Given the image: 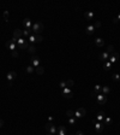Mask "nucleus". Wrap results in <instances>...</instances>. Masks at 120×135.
I'll return each instance as SVG.
<instances>
[{"label":"nucleus","mask_w":120,"mask_h":135,"mask_svg":"<svg viewBox=\"0 0 120 135\" xmlns=\"http://www.w3.org/2000/svg\"><path fill=\"white\" fill-rule=\"evenodd\" d=\"M106 52H108L109 54L113 53V52H114V46H113V45H109V46L107 47V51H106Z\"/></svg>","instance_id":"473e14b6"},{"label":"nucleus","mask_w":120,"mask_h":135,"mask_svg":"<svg viewBox=\"0 0 120 135\" xmlns=\"http://www.w3.org/2000/svg\"><path fill=\"white\" fill-rule=\"evenodd\" d=\"M3 124H4V121H3L1 118H0V127H3Z\"/></svg>","instance_id":"79ce46f5"},{"label":"nucleus","mask_w":120,"mask_h":135,"mask_svg":"<svg viewBox=\"0 0 120 135\" xmlns=\"http://www.w3.org/2000/svg\"><path fill=\"white\" fill-rule=\"evenodd\" d=\"M94 31H95L94 25H88V27H87V29H85V33H87L88 35H92V34H94Z\"/></svg>","instance_id":"a211bd4d"},{"label":"nucleus","mask_w":120,"mask_h":135,"mask_svg":"<svg viewBox=\"0 0 120 135\" xmlns=\"http://www.w3.org/2000/svg\"><path fill=\"white\" fill-rule=\"evenodd\" d=\"M45 128H46L47 133H49V134H53V135H54V134L56 133V128H55V125H54L52 122H48Z\"/></svg>","instance_id":"20e7f679"},{"label":"nucleus","mask_w":120,"mask_h":135,"mask_svg":"<svg viewBox=\"0 0 120 135\" xmlns=\"http://www.w3.org/2000/svg\"><path fill=\"white\" fill-rule=\"evenodd\" d=\"M92 25H94V28H95V29H97V28L101 27V22H100V21H95V23H94Z\"/></svg>","instance_id":"72a5a7b5"},{"label":"nucleus","mask_w":120,"mask_h":135,"mask_svg":"<svg viewBox=\"0 0 120 135\" xmlns=\"http://www.w3.org/2000/svg\"><path fill=\"white\" fill-rule=\"evenodd\" d=\"M105 117H106V116H105V112H103V111H100V112L97 113V116H96V120H97L98 122H101V121L105 120Z\"/></svg>","instance_id":"f3484780"},{"label":"nucleus","mask_w":120,"mask_h":135,"mask_svg":"<svg viewBox=\"0 0 120 135\" xmlns=\"http://www.w3.org/2000/svg\"><path fill=\"white\" fill-rule=\"evenodd\" d=\"M47 135H53V134H49V133H48V134H47Z\"/></svg>","instance_id":"a18cd8bd"},{"label":"nucleus","mask_w":120,"mask_h":135,"mask_svg":"<svg viewBox=\"0 0 120 135\" xmlns=\"http://www.w3.org/2000/svg\"><path fill=\"white\" fill-rule=\"evenodd\" d=\"M61 95L64 96V98H66V99H71L72 96H73V93H72V90L70 89V88H64L63 89V92H61Z\"/></svg>","instance_id":"39448f33"},{"label":"nucleus","mask_w":120,"mask_h":135,"mask_svg":"<svg viewBox=\"0 0 120 135\" xmlns=\"http://www.w3.org/2000/svg\"><path fill=\"white\" fill-rule=\"evenodd\" d=\"M31 65H32L34 68L40 66V57H37V55L31 57Z\"/></svg>","instance_id":"6e6552de"},{"label":"nucleus","mask_w":120,"mask_h":135,"mask_svg":"<svg viewBox=\"0 0 120 135\" xmlns=\"http://www.w3.org/2000/svg\"><path fill=\"white\" fill-rule=\"evenodd\" d=\"M25 70H27V72H28V74H32L35 69H34V66H32V65H29V66H27V69H25Z\"/></svg>","instance_id":"c85d7f7f"},{"label":"nucleus","mask_w":120,"mask_h":135,"mask_svg":"<svg viewBox=\"0 0 120 135\" xmlns=\"http://www.w3.org/2000/svg\"><path fill=\"white\" fill-rule=\"evenodd\" d=\"M111 69H112V63H111L109 60L105 62V63H103V70L108 71V70H111Z\"/></svg>","instance_id":"6ab92c4d"},{"label":"nucleus","mask_w":120,"mask_h":135,"mask_svg":"<svg viewBox=\"0 0 120 135\" xmlns=\"http://www.w3.org/2000/svg\"><path fill=\"white\" fill-rule=\"evenodd\" d=\"M95 45H96L97 47H103V46H105L103 39H101V37H96V39H95Z\"/></svg>","instance_id":"4468645a"},{"label":"nucleus","mask_w":120,"mask_h":135,"mask_svg":"<svg viewBox=\"0 0 120 135\" xmlns=\"http://www.w3.org/2000/svg\"><path fill=\"white\" fill-rule=\"evenodd\" d=\"M35 71H36L37 75H42V74H45V68H42V66H37V68H35Z\"/></svg>","instance_id":"aec40b11"},{"label":"nucleus","mask_w":120,"mask_h":135,"mask_svg":"<svg viewBox=\"0 0 120 135\" xmlns=\"http://www.w3.org/2000/svg\"><path fill=\"white\" fill-rule=\"evenodd\" d=\"M109 57H111V54L108 53V52H102L101 54H100V59H101L102 62H107L108 59H109Z\"/></svg>","instance_id":"9d476101"},{"label":"nucleus","mask_w":120,"mask_h":135,"mask_svg":"<svg viewBox=\"0 0 120 135\" xmlns=\"http://www.w3.org/2000/svg\"><path fill=\"white\" fill-rule=\"evenodd\" d=\"M96 99H97L98 104L106 105V103H107V95H105V94H98V95L96 96Z\"/></svg>","instance_id":"423d86ee"},{"label":"nucleus","mask_w":120,"mask_h":135,"mask_svg":"<svg viewBox=\"0 0 120 135\" xmlns=\"http://www.w3.org/2000/svg\"><path fill=\"white\" fill-rule=\"evenodd\" d=\"M70 135H76V134H70Z\"/></svg>","instance_id":"49530a36"},{"label":"nucleus","mask_w":120,"mask_h":135,"mask_svg":"<svg viewBox=\"0 0 120 135\" xmlns=\"http://www.w3.org/2000/svg\"><path fill=\"white\" fill-rule=\"evenodd\" d=\"M113 81L120 82V75H119V74H114V75H113Z\"/></svg>","instance_id":"bb28decb"},{"label":"nucleus","mask_w":120,"mask_h":135,"mask_svg":"<svg viewBox=\"0 0 120 135\" xmlns=\"http://www.w3.org/2000/svg\"><path fill=\"white\" fill-rule=\"evenodd\" d=\"M35 40H36V42H41L43 40V37L40 35V34H37V35H35Z\"/></svg>","instance_id":"7c9ffc66"},{"label":"nucleus","mask_w":120,"mask_h":135,"mask_svg":"<svg viewBox=\"0 0 120 135\" xmlns=\"http://www.w3.org/2000/svg\"><path fill=\"white\" fill-rule=\"evenodd\" d=\"M84 17H85V19H88V21H92V19L95 18V13L92 11H87V12H84Z\"/></svg>","instance_id":"1a4fd4ad"},{"label":"nucleus","mask_w":120,"mask_h":135,"mask_svg":"<svg viewBox=\"0 0 120 135\" xmlns=\"http://www.w3.org/2000/svg\"><path fill=\"white\" fill-rule=\"evenodd\" d=\"M103 128H105V124H103V123H101V122H95V131H96L97 134L102 133V131H103Z\"/></svg>","instance_id":"0eeeda50"},{"label":"nucleus","mask_w":120,"mask_h":135,"mask_svg":"<svg viewBox=\"0 0 120 135\" xmlns=\"http://www.w3.org/2000/svg\"><path fill=\"white\" fill-rule=\"evenodd\" d=\"M101 89H102V87L100 86V85H96V86L94 87V90H95V92H97V93H100V90H101Z\"/></svg>","instance_id":"f704fd0d"},{"label":"nucleus","mask_w":120,"mask_h":135,"mask_svg":"<svg viewBox=\"0 0 120 135\" xmlns=\"http://www.w3.org/2000/svg\"><path fill=\"white\" fill-rule=\"evenodd\" d=\"M105 124H107V125H111L112 123H113V120L111 118V117H105Z\"/></svg>","instance_id":"b1692460"},{"label":"nucleus","mask_w":120,"mask_h":135,"mask_svg":"<svg viewBox=\"0 0 120 135\" xmlns=\"http://www.w3.org/2000/svg\"><path fill=\"white\" fill-rule=\"evenodd\" d=\"M101 90H102V94H105V95H107V94L111 92V89H109V87H108V86L102 87V89H101Z\"/></svg>","instance_id":"5701e85b"},{"label":"nucleus","mask_w":120,"mask_h":135,"mask_svg":"<svg viewBox=\"0 0 120 135\" xmlns=\"http://www.w3.org/2000/svg\"><path fill=\"white\" fill-rule=\"evenodd\" d=\"M28 39H29V42H30L31 45H34V44L36 42V40H35V35H30Z\"/></svg>","instance_id":"cd10ccee"},{"label":"nucleus","mask_w":120,"mask_h":135,"mask_svg":"<svg viewBox=\"0 0 120 135\" xmlns=\"http://www.w3.org/2000/svg\"><path fill=\"white\" fill-rule=\"evenodd\" d=\"M22 36H23V31H22L21 29H14V30H13V37H16V39H22Z\"/></svg>","instance_id":"ddd939ff"},{"label":"nucleus","mask_w":120,"mask_h":135,"mask_svg":"<svg viewBox=\"0 0 120 135\" xmlns=\"http://www.w3.org/2000/svg\"><path fill=\"white\" fill-rule=\"evenodd\" d=\"M98 94H100V93H97V92H95V90H92V92H91V96H92V98H96V96H97Z\"/></svg>","instance_id":"ea45409f"},{"label":"nucleus","mask_w":120,"mask_h":135,"mask_svg":"<svg viewBox=\"0 0 120 135\" xmlns=\"http://www.w3.org/2000/svg\"><path fill=\"white\" fill-rule=\"evenodd\" d=\"M29 46H30L29 42H27L24 39H18V41H17V44H16V47H17V48H22V50L28 48Z\"/></svg>","instance_id":"f03ea898"},{"label":"nucleus","mask_w":120,"mask_h":135,"mask_svg":"<svg viewBox=\"0 0 120 135\" xmlns=\"http://www.w3.org/2000/svg\"><path fill=\"white\" fill-rule=\"evenodd\" d=\"M11 55H12L13 58H17V57H18L19 54H18V52H17V51L14 50V51H12V52H11Z\"/></svg>","instance_id":"4c0bfd02"},{"label":"nucleus","mask_w":120,"mask_h":135,"mask_svg":"<svg viewBox=\"0 0 120 135\" xmlns=\"http://www.w3.org/2000/svg\"><path fill=\"white\" fill-rule=\"evenodd\" d=\"M23 27L24 29H31V19L30 18H25L23 21Z\"/></svg>","instance_id":"f8f14e48"},{"label":"nucleus","mask_w":120,"mask_h":135,"mask_svg":"<svg viewBox=\"0 0 120 135\" xmlns=\"http://www.w3.org/2000/svg\"><path fill=\"white\" fill-rule=\"evenodd\" d=\"M31 31H32L31 29H24V30H23V35H24V36H28V37H29V36L31 35Z\"/></svg>","instance_id":"393cba45"},{"label":"nucleus","mask_w":120,"mask_h":135,"mask_svg":"<svg viewBox=\"0 0 120 135\" xmlns=\"http://www.w3.org/2000/svg\"><path fill=\"white\" fill-rule=\"evenodd\" d=\"M4 19L6 22L9 21V11H4Z\"/></svg>","instance_id":"c9c22d12"},{"label":"nucleus","mask_w":120,"mask_h":135,"mask_svg":"<svg viewBox=\"0 0 120 135\" xmlns=\"http://www.w3.org/2000/svg\"><path fill=\"white\" fill-rule=\"evenodd\" d=\"M108 60L112 63V65H113V64H115V63L118 62V59H116L115 57H113V55H111V57H109V59H108Z\"/></svg>","instance_id":"2f4dec72"},{"label":"nucleus","mask_w":120,"mask_h":135,"mask_svg":"<svg viewBox=\"0 0 120 135\" xmlns=\"http://www.w3.org/2000/svg\"><path fill=\"white\" fill-rule=\"evenodd\" d=\"M111 55H113V57H115V58H116V59H119V53H118V52H115V51H114L113 53H111Z\"/></svg>","instance_id":"58836bf2"},{"label":"nucleus","mask_w":120,"mask_h":135,"mask_svg":"<svg viewBox=\"0 0 120 135\" xmlns=\"http://www.w3.org/2000/svg\"><path fill=\"white\" fill-rule=\"evenodd\" d=\"M59 87H60V88H63V89L66 88V83H65V81H61V82H60V83H59Z\"/></svg>","instance_id":"e433bc0d"},{"label":"nucleus","mask_w":120,"mask_h":135,"mask_svg":"<svg viewBox=\"0 0 120 135\" xmlns=\"http://www.w3.org/2000/svg\"><path fill=\"white\" fill-rule=\"evenodd\" d=\"M87 115V110L84 107H79L78 110L74 111V116H76V118H82L84 117V116Z\"/></svg>","instance_id":"7ed1b4c3"},{"label":"nucleus","mask_w":120,"mask_h":135,"mask_svg":"<svg viewBox=\"0 0 120 135\" xmlns=\"http://www.w3.org/2000/svg\"><path fill=\"white\" fill-rule=\"evenodd\" d=\"M69 123H70L71 125H74V124L77 123V120H76V117H71V118H69Z\"/></svg>","instance_id":"c756f323"},{"label":"nucleus","mask_w":120,"mask_h":135,"mask_svg":"<svg viewBox=\"0 0 120 135\" xmlns=\"http://www.w3.org/2000/svg\"><path fill=\"white\" fill-rule=\"evenodd\" d=\"M116 19H118V21H120V13L118 15V17H116Z\"/></svg>","instance_id":"c03bdc74"},{"label":"nucleus","mask_w":120,"mask_h":135,"mask_svg":"<svg viewBox=\"0 0 120 135\" xmlns=\"http://www.w3.org/2000/svg\"><path fill=\"white\" fill-rule=\"evenodd\" d=\"M48 121H49V122H52V121H53V117H52V116H49V117H48Z\"/></svg>","instance_id":"37998d69"},{"label":"nucleus","mask_w":120,"mask_h":135,"mask_svg":"<svg viewBox=\"0 0 120 135\" xmlns=\"http://www.w3.org/2000/svg\"><path fill=\"white\" fill-rule=\"evenodd\" d=\"M56 133H58V135H67V130H66V128L64 125H60L56 129Z\"/></svg>","instance_id":"9b49d317"},{"label":"nucleus","mask_w":120,"mask_h":135,"mask_svg":"<svg viewBox=\"0 0 120 135\" xmlns=\"http://www.w3.org/2000/svg\"><path fill=\"white\" fill-rule=\"evenodd\" d=\"M6 77H7V80H9V81H13L16 77H17V72H16V71H10V72L7 74Z\"/></svg>","instance_id":"dca6fc26"},{"label":"nucleus","mask_w":120,"mask_h":135,"mask_svg":"<svg viewBox=\"0 0 120 135\" xmlns=\"http://www.w3.org/2000/svg\"><path fill=\"white\" fill-rule=\"evenodd\" d=\"M28 52H29L30 54H34V53H36V47H35L34 45H30V46L28 47Z\"/></svg>","instance_id":"412c9836"},{"label":"nucleus","mask_w":120,"mask_h":135,"mask_svg":"<svg viewBox=\"0 0 120 135\" xmlns=\"http://www.w3.org/2000/svg\"><path fill=\"white\" fill-rule=\"evenodd\" d=\"M65 83H66V87H67V88H70V87H73L74 81H73V80H66V81H65Z\"/></svg>","instance_id":"4be33fe9"},{"label":"nucleus","mask_w":120,"mask_h":135,"mask_svg":"<svg viewBox=\"0 0 120 135\" xmlns=\"http://www.w3.org/2000/svg\"><path fill=\"white\" fill-rule=\"evenodd\" d=\"M76 135H84V134H83V131H79V130H78V131L76 133Z\"/></svg>","instance_id":"a19ab883"},{"label":"nucleus","mask_w":120,"mask_h":135,"mask_svg":"<svg viewBox=\"0 0 120 135\" xmlns=\"http://www.w3.org/2000/svg\"><path fill=\"white\" fill-rule=\"evenodd\" d=\"M6 47L9 48V50H11V51H14L17 47H16V44L12 41V40H9V41H6Z\"/></svg>","instance_id":"2eb2a0df"},{"label":"nucleus","mask_w":120,"mask_h":135,"mask_svg":"<svg viewBox=\"0 0 120 135\" xmlns=\"http://www.w3.org/2000/svg\"><path fill=\"white\" fill-rule=\"evenodd\" d=\"M66 115L69 116V118H71V117H76V116H74V111H72V110H67V111H66Z\"/></svg>","instance_id":"a878e982"},{"label":"nucleus","mask_w":120,"mask_h":135,"mask_svg":"<svg viewBox=\"0 0 120 135\" xmlns=\"http://www.w3.org/2000/svg\"><path fill=\"white\" fill-rule=\"evenodd\" d=\"M31 30H32V33H35V35H37V34H40V33L43 30V24L41 22H36V23L32 24Z\"/></svg>","instance_id":"f257e3e1"}]
</instances>
